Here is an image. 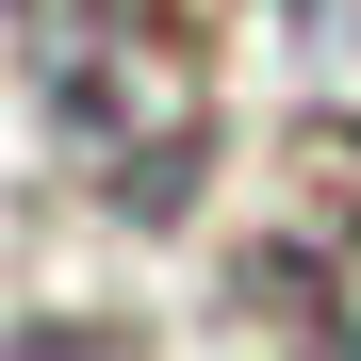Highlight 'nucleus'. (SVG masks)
Returning <instances> with one entry per match:
<instances>
[{
    "instance_id": "obj_1",
    "label": "nucleus",
    "mask_w": 361,
    "mask_h": 361,
    "mask_svg": "<svg viewBox=\"0 0 361 361\" xmlns=\"http://www.w3.org/2000/svg\"><path fill=\"white\" fill-rule=\"evenodd\" d=\"M33 49H49V115L66 148L115 180V214H180L197 180V66L148 0H33Z\"/></svg>"
},
{
    "instance_id": "obj_2",
    "label": "nucleus",
    "mask_w": 361,
    "mask_h": 361,
    "mask_svg": "<svg viewBox=\"0 0 361 361\" xmlns=\"http://www.w3.org/2000/svg\"><path fill=\"white\" fill-rule=\"evenodd\" d=\"M0 361H115L99 329H0Z\"/></svg>"
}]
</instances>
